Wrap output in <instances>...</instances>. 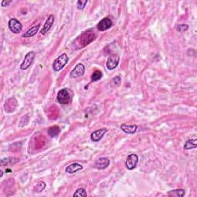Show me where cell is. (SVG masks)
I'll list each match as a JSON object with an SVG mask.
<instances>
[{
    "label": "cell",
    "mask_w": 197,
    "mask_h": 197,
    "mask_svg": "<svg viewBox=\"0 0 197 197\" xmlns=\"http://www.w3.org/2000/svg\"><path fill=\"white\" fill-rule=\"evenodd\" d=\"M72 93L70 89H61L59 91L58 94H57V101L63 105H68L72 102Z\"/></svg>",
    "instance_id": "obj_1"
},
{
    "label": "cell",
    "mask_w": 197,
    "mask_h": 197,
    "mask_svg": "<svg viewBox=\"0 0 197 197\" xmlns=\"http://www.w3.org/2000/svg\"><path fill=\"white\" fill-rule=\"evenodd\" d=\"M69 57L65 53H63L61 56H59L54 61L53 65V68L56 72H59L61 70H63L65 65L68 63Z\"/></svg>",
    "instance_id": "obj_2"
},
{
    "label": "cell",
    "mask_w": 197,
    "mask_h": 197,
    "mask_svg": "<svg viewBox=\"0 0 197 197\" xmlns=\"http://www.w3.org/2000/svg\"><path fill=\"white\" fill-rule=\"evenodd\" d=\"M35 56H36L35 52L31 51V52H29V53H27V54L25 55V58H24L23 62H22L21 65H20V68H21V70H27L28 68H29V66L32 65V62H33L34 59H35Z\"/></svg>",
    "instance_id": "obj_3"
},
{
    "label": "cell",
    "mask_w": 197,
    "mask_h": 197,
    "mask_svg": "<svg viewBox=\"0 0 197 197\" xmlns=\"http://www.w3.org/2000/svg\"><path fill=\"white\" fill-rule=\"evenodd\" d=\"M138 162H139V157L136 154H130L128 155V157L126 160V166L129 170H132L136 167Z\"/></svg>",
    "instance_id": "obj_4"
},
{
    "label": "cell",
    "mask_w": 197,
    "mask_h": 197,
    "mask_svg": "<svg viewBox=\"0 0 197 197\" xmlns=\"http://www.w3.org/2000/svg\"><path fill=\"white\" fill-rule=\"evenodd\" d=\"M8 27H9L11 32L15 34H18L21 32L22 29V25L21 22L15 18L11 19L9 20V22H8Z\"/></svg>",
    "instance_id": "obj_5"
},
{
    "label": "cell",
    "mask_w": 197,
    "mask_h": 197,
    "mask_svg": "<svg viewBox=\"0 0 197 197\" xmlns=\"http://www.w3.org/2000/svg\"><path fill=\"white\" fill-rule=\"evenodd\" d=\"M120 62V56L116 54H113L110 56L106 62V66L110 70H113L118 66Z\"/></svg>",
    "instance_id": "obj_6"
},
{
    "label": "cell",
    "mask_w": 197,
    "mask_h": 197,
    "mask_svg": "<svg viewBox=\"0 0 197 197\" xmlns=\"http://www.w3.org/2000/svg\"><path fill=\"white\" fill-rule=\"evenodd\" d=\"M85 72V66L82 63L77 64L70 72V77L72 79H76V78H79L82 76H83Z\"/></svg>",
    "instance_id": "obj_7"
},
{
    "label": "cell",
    "mask_w": 197,
    "mask_h": 197,
    "mask_svg": "<svg viewBox=\"0 0 197 197\" xmlns=\"http://www.w3.org/2000/svg\"><path fill=\"white\" fill-rule=\"evenodd\" d=\"M112 25H113L112 20L109 18H104L98 23L97 29H98V31L103 32V31H106L107 29L111 28Z\"/></svg>",
    "instance_id": "obj_8"
},
{
    "label": "cell",
    "mask_w": 197,
    "mask_h": 197,
    "mask_svg": "<svg viewBox=\"0 0 197 197\" xmlns=\"http://www.w3.org/2000/svg\"><path fill=\"white\" fill-rule=\"evenodd\" d=\"M55 21V16L53 15H49V18L47 19L46 22H45L44 25H43V28L42 29V30L40 31V33L42 34V35H45V34L47 33L49 31V29H51L52 25H53V22Z\"/></svg>",
    "instance_id": "obj_9"
},
{
    "label": "cell",
    "mask_w": 197,
    "mask_h": 197,
    "mask_svg": "<svg viewBox=\"0 0 197 197\" xmlns=\"http://www.w3.org/2000/svg\"><path fill=\"white\" fill-rule=\"evenodd\" d=\"M107 132L106 129H100L95 131L91 134V140L93 142H98Z\"/></svg>",
    "instance_id": "obj_10"
},
{
    "label": "cell",
    "mask_w": 197,
    "mask_h": 197,
    "mask_svg": "<svg viewBox=\"0 0 197 197\" xmlns=\"http://www.w3.org/2000/svg\"><path fill=\"white\" fill-rule=\"evenodd\" d=\"M110 161L108 158H105V157H102L97 160L95 162V167L98 169H104L107 168L110 165Z\"/></svg>",
    "instance_id": "obj_11"
},
{
    "label": "cell",
    "mask_w": 197,
    "mask_h": 197,
    "mask_svg": "<svg viewBox=\"0 0 197 197\" xmlns=\"http://www.w3.org/2000/svg\"><path fill=\"white\" fill-rule=\"evenodd\" d=\"M137 126L135 125V124H132V125L122 124L120 127V129L127 134H134L137 130Z\"/></svg>",
    "instance_id": "obj_12"
},
{
    "label": "cell",
    "mask_w": 197,
    "mask_h": 197,
    "mask_svg": "<svg viewBox=\"0 0 197 197\" xmlns=\"http://www.w3.org/2000/svg\"><path fill=\"white\" fill-rule=\"evenodd\" d=\"M83 169V166H82L81 164L77 163V162H75V163H72L71 165L68 166L65 169V172H68L70 174L75 173V172H78V171L81 170V169Z\"/></svg>",
    "instance_id": "obj_13"
},
{
    "label": "cell",
    "mask_w": 197,
    "mask_h": 197,
    "mask_svg": "<svg viewBox=\"0 0 197 197\" xmlns=\"http://www.w3.org/2000/svg\"><path fill=\"white\" fill-rule=\"evenodd\" d=\"M39 28H40V24H39V25H35V26L32 27V28L28 29V31H27L25 33L23 34L22 37L29 38V37H32V36H35L36 34L38 32V31L39 30Z\"/></svg>",
    "instance_id": "obj_14"
},
{
    "label": "cell",
    "mask_w": 197,
    "mask_h": 197,
    "mask_svg": "<svg viewBox=\"0 0 197 197\" xmlns=\"http://www.w3.org/2000/svg\"><path fill=\"white\" fill-rule=\"evenodd\" d=\"M61 132V129L60 128L58 127V126H53V127H51L48 130V134L49 135L50 137L54 138L56 137Z\"/></svg>",
    "instance_id": "obj_15"
},
{
    "label": "cell",
    "mask_w": 197,
    "mask_h": 197,
    "mask_svg": "<svg viewBox=\"0 0 197 197\" xmlns=\"http://www.w3.org/2000/svg\"><path fill=\"white\" fill-rule=\"evenodd\" d=\"M197 146V140L196 139H189L185 143L184 149L186 150L192 149H195Z\"/></svg>",
    "instance_id": "obj_16"
},
{
    "label": "cell",
    "mask_w": 197,
    "mask_h": 197,
    "mask_svg": "<svg viewBox=\"0 0 197 197\" xmlns=\"http://www.w3.org/2000/svg\"><path fill=\"white\" fill-rule=\"evenodd\" d=\"M103 77V73H102L101 71L99 70H96L93 73L91 76L92 82H96V81H98L99 79H102Z\"/></svg>",
    "instance_id": "obj_17"
},
{
    "label": "cell",
    "mask_w": 197,
    "mask_h": 197,
    "mask_svg": "<svg viewBox=\"0 0 197 197\" xmlns=\"http://www.w3.org/2000/svg\"><path fill=\"white\" fill-rule=\"evenodd\" d=\"M46 183L43 182V181H40L36 185V186L34 187V192L36 193H41V192L43 191L46 188Z\"/></svg>",
    "instance_id": "obj_18"
},
{
    "label": "cell",
    "mask_w": 197,
    "mask_h": 197,
    "mask_svg": "<svg viewBox=\"0 0 197 197\" xmlns=\"http://www.w3.org/2000/svg\"><path fill=\"white\" fill-rule=\"evenodd\" d=\"M169 193H172V196H176L179 197H183L185 196L186 194V192H185L184 189H176V190H172Z\"/></svg>",
    "instance_id": "obj_19"
},
{
    "label": "cell",
    "mask_w": 197,
    "mask_h": 197,
    "mask_svg": "<svg viewBox=\"0 0 197 197\" xmlns=\"http://www.w3.org/2000/svg\"><path fill=\"white\" fill-rule=\"evenodd\" d=\"M73 196H83V197H86L87 196V193H86V189H84V188H79V189H78L73 194Z\"/></svg>",
    "instance_id": "obj_20"
},
{
    "label": "cell",
    "mask_w": 197,
    "mask_h": 197,
    "mask_svg": "<svg viewBox=\"0 0 197 197\" xmlns=\"http://www.w3.org/2000/svg\"><path fill=\"white\" fill-rule=\"evenodd\" d=\"M188 29H189V25H186V24H180V25H178L177 27H176V29L179 32H186V31L188 30Z\"/></svg>",
    "instance_id": "obj_21"
},
{
    "label": "cell",
    "mask_w": 197,
    "mask_h": 197,
    "mask_svg": "<svg viewBox=\"0 0 197 197\" xmlns=\"http://www.w3.org/2000/svg\"><path fill=\"white\" fill-rule=\"evenodd\" d=\"M29 123V117L28 115H25L24 116H22L21 121L20 122V127H24L25 126H26Z\"/></svg>",
    "instance_id": "obj_22"
},
{
    "label": "cell",
    "mask_w": 197,
    "mask_h": 197,
    "mask_svg": "<svg viewBox=\"0 0 197 197\" xmlns=\"http://www.w3.org/2000/svg\"><path fill=\"white\" fill-rule=\"evenodd\" d=\"M88 1L87 0H84V1H81V0H79L77 2V8L79 10H82L83 8L86 7V4H87Z\"/></svg>",
    "instance_id": "obj_23"
},
{
    "label": "cell",
    "mask_w": 197,
    "mask_h": 197,
    "mask_svg": "<svg viewBox=\"0 0 197 197\" xmlns=\"http://www.w3.org/2000/svg\"><path fill=\"white\" fill-rule=\"evenodd\" d=\"M121 82V79L120 76H115L112 80V84L114 86H118L120 85Z\"/></svg>",
    "instance_id": "obj_24"
},
{
    "label": "cell",
    "mask_w": 197,
    "mask_h": 197,
    "mask_svg": "<svg viewBox=\"0 0 197 197\" xmlns=\"http://www.w3.org/2000/svg\"><path fill=\"white\" fill-rule=\"evenodd\" d=\"M16 160V159L15 158H7V159H3V160H4V161H6V162H3V163H1L2 165H8V164L9 163H15L18 160Z\"/></svg>",
    "instance_id": "obj_25"
},
{
    "label": "cell",
    "mask_w": 197,
    "mask_h": 197,
    "mask_svg": "<svg viewBox=\"0 0 197 197\" xmlns=\"http://www.w3.org/2000/svg\"><path fill=\"white\" fill-rule=\"evenodd\" d=\"M11 3H12V1H6V0H3V1L2 2L1 5H2V6L5 7V6H8Z\"/></svg>",
    "instance_id": "obj_26"
},
{
    "label": "cell",
    "mask_w": 197,
    "mask_h": 197,
    "mask_svg": "<svg viewBox=\"0 0 197 197\" xmlns=\"http://www.w3.org/2000/svg\"><path fill=\"white\" fill-rule=\"evenodd\" d=\"M3 171H1V177H2V176H3Z\"/></svg>",
    "instance_id": "obj_27"
}]
</instances>
